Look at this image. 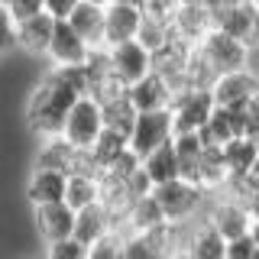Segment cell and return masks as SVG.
<instances>
[{"instance_id":"1","label":"cell","mask_w":259,"mask_h":259,"mask_svg":"<svg viewBox=\"0 0 259 259\" xmlns=\"http://www.w3.org/2000/svg\"><path fill=\"white\" fill-rule=\"evenodd\" d=\"M81 97H88V78L81 68H52L36 81L26 97V123L42 140H55L65 130V117Z\"/></svg>"},{"instance_id":"2","label":"cell","mask_w":259,"mask_h":259,"mask_svg":"<svg viewBox=\"0 0 259 259\" xmlns=\"http://www.w3.org/2000/svg\"><path fill=\"white\" fill-rule=\"evenodd\" d=\"M210 29L227 32L240 46L256 49L259 46V7L256 0H227V4H207Z\"/></svg>"},{"instance_id":"3","label":"cell","mask_w":259,"mask_h":259,"mask_svg":"<svg viewBox=\"0 0 259 259\" xmlns=\"http://www.w3.org/2000/svg\"><path fill=\"white\" fill-rule=\"evenodd\" d=\"M156 194V201H159V207H162V214H165V221L178 227V224H188L194 214H198L201 207H207V201H210V194L207 191H201L198 185H188V182H172V185H162V188L152 191Z\"/></svg>"},{"instance_id":"4","label":"cell","mask_w":259,"mask_h":259,"mask_svg":"<svg viewBox=\"0 0 259 259\" xmlns=\"http://www.w3.org/2000/svg\"><path fill=\"white\" fill-rule=\"evenodd\" d=\"M104 133V117H101V104H94L91 97H81L75 107L65 117L62 140L78 152H88L97 143V136Z\"/></svg>"},{"instance_id":"5","label":"cell","mask_w":259,"mask_h":259,"mask_svg":"<svg viewBox=\"0 0 259 259\" xmlns=\"http://www.w3.org/2000/svg\"><path fill=\"white\" fill-rule=\"evenodd\" d=\"M172 110H159V113H140L130 133V152L136 159H149L152 152H159L162 146L172 143Z\"/></svg>"},{"instance_id":"6","label":"cell","mask_w":259,"mask_h":259,"mask_svg":"<svg viewBox=\"0 0 259 259\" xmlns=\"http://www.w3.org/2000/svg\"><path fill=\"white\" fill-rule=\"evenodd\" d=\"M143 23V7L133 0H110L104 4V49L136 42Z\"/></svg>"},{"instance_id":"7","label":"cell","mask_w":259,"mask_h":259,"mask_svg":"<svg viewBox=\"0 0 259 259\" xmlns=\"http://www.w3.org/2000/svg\"><path fill=\"white\" fill-rule=\"evenodd\" d=\"M214 113L210 91H178L172 97V133H201Z\"/></svg>"},{"instance_id":"8","label":"cell","mask_w":259,"mask_h":259,"mask_svg":"<svg viewBox=\"0 0 259 259\" xmlns=\"http://www.w3.org/2000/svg\"><path fill=\"white\" fill-rule=\"evenodd\" d=\"M198 49L204 52V59L210 62V68L217 71V78L237 75V71H246L249 68V49L240 46L237 39H230L227 32L210 29L207 36H204V42H201Z\"/></svg>"},{"instance_id":"9","label":"cell","mask_w":259,"mask_h":259,"mask_svg":"<svg viewBox=\"0 0 259 259\" xmlns=\"http://www.w3.org/2000/svg\"><path fill=\"white\" fill-rule=\"evenodd\" d=\"M210 210L204 221L214 227L217 233L224 237V243H233L240 237H249V227H253V221H249L246 207L240 204V201L227 198V194H210Z\"/></svg>"},{"instance_id":"10","label":"cell","mask_w":259,"mask_h":259,"mask_svg":"<svg viewBox=\"0 0 259 259\" xmlns=\"http://www.w3.org/2000/svg\"><path fill=\"white\" fill-rule=\"evenodd\" d=\"M84 78H88V97H91L94 104H101V107L110 104V101H117V97H126V88L117 81V75H113V68H110L107 49H97V52L88 55Z\"/></svg>"},{"instance_id":"11","label":"cell","mask_w":259,"mask_h":259,"mask_svg":"<svg viewBox=\"0 0 259 259\" xmlns=\"http://www.w3.org/2000/svg\"><path fill=\"white\" fill-rule=\"evenodd\" d=\"M259 88V75L256 71H237V75H224L214 81L210 97H214V107L221 110H246Z\"/></svg>"},{"instance_id":"12","label":"cell","mask_w":259,"mask_h":259,"mask_svg":"<svg viewBox=\"0 0 259 259\" xmlns=\"http://www.w3.org/2000/svg\"><path fill=\"white\" fill-rule=\"evenodd\" d=\"M210 32V13H207V4H175L172 10V36L182 39L185 46L198 49L204 42V36Z\"/></svg>"},{"instance_id":"13","label":"cell","mask_w":259,"mask_h":259,"mask_svg":"<svg viewBox=\"0 0 259 259\" xmlns=\"http://www.w3.org/2000/svg\"><path fill=\"white\" fill-rule=\"evenodd\" d=\"M107 55H110L113 75H117V81L123 88H133L136 81H143L152 71V55L146 52L140 42H126V46L107 49Z\"/></svg>"},{"instance_id":"14","label":"cell","mask_w":259,"mask_h":259,"mask_svg":"<svg viewBox=\"0 0 259 259\" xmlns=\"http://www.w3.org/2000/svg\"><path fill=\"white\" fill-rule=\"evenodd\" d=\"M172 97L175 91L162 81L156 71H149L143 81H136L133 88H126V101L133 104L136 113H159V110H172Z\"/></svg>"},{"instance_id":"15","label":"cell","mask_w":259,"mask_h":259,"mask_svg":"<svg viewBox=\"0 0 259 259\" xmlns=\"http://www.w3.org/2000/svg\"><path fill=\"white\" fill-rule=\"evenodd\" d=\"M49 59H52V68H81L91 55V49L78 39V32L68 26V23H55L52 29V42H49Z\"/></svg>"},{"instance_id":"16","label":"cell","mask_w":259,"mask_h":259,"mask_svg":"<svg viewBox=\"0 0 259 259\" xmlns=\"http://www.w3.org/2000/svg\"><path fill=\"white\" fill-rule=\"evenodd\" d=\"M68 26L78 32V39L91 52L104 49V4H97V0H75Z\"/></svg>"},{"instance_id":"17","label":"cell","mask_w":259,"mask_h":259,"mask_svg":"<svg viewBox=\"0 0 259 259\" xmlns=\"http://www.w3.org/2000/svg\"><path fill=\"white\" fill-rule=\"evenodd\" d=\"M65 185H68V175L49 172V168H32L26 182V201L32 207L65 204Z\"/></svg>"},{"instance_id":"18","label":"cell","mask_w":259,"mask_h":259,"mask_svg":"<svg viewBox=\"0 0 259 259\" xmlns=\"http://www.w3.org/2000/svg\"><path fill=\"white\" fill-rule=\"evenodd\" d=\"M243 123H246V110H221V107H214L207 126L201 130L198 136H201L204 146H221L224 149L227 143H233V140L243 136Z\"/></svg>"},{"instance_id":"19","label":"cell","mask_w":259,"mask_h":259,"mask_svg":"<svg viewBox=\"0 0 259 259\" xmlns=\"http://www.w3.org/2000/svg\"><path fill=\"white\" fill-rule=\"evenodd\" d=\"M36 230L46 243H62L75 237V210L68 204H49L36 207Z\"/></svg>"},{"instance_id":"20","label":"cell","mask_w":259,"mask_h":259,"mask_svg":"<svg viewBox=\"0 0 259 259\" xmlns=\"http://www.w3.org/2000/svg\"><path fill=\"white\" fill-rule=\"evenodd\" d=\"M182 249L188 253V259H227V243L207 221L191 227L188 237L182 240Z\"/></svg>"},{"instance_id":"21","label":"cell","mask_w":259,"mask_h":259,"mask_svg":"<svg viewBox=\"0 0 259 259\" xmlns=\"http://www.w3.org/2000/svg\"><path fill=\"white\" fill-rule=\"evenodd\" d=\"M52 29H55V20L42 10L39 16H32V20H26V23H20V26H16V49H23V52H29V55L49 52Z\"/></svg>"},{"instance_id":"22","label":"cell","mask_w":259,"mask_h":259,"mask_svg":"<svg viewBox=\"0 0 259 259\" xmlns=\"http://www.w3.org/2000/svg\"><path fill=\"white\" fill-rule=\"evenodd\" d=\"M78 165V149H71L62 136L55 140H42L36 152V165L32 168H49V172H62V175H71Z\"/></svg>"},{"instance_id":"23","label":"cell","mask_w":259,"mask_h":259,"mask_svg":"<svg viewBox=\"0 0 259 259\" xmlns=\"http://www.w3.org/2000/svg\"><path fill=\"white\" fill-rule=\"evenodd\" d=\"M227 185V162L221 146H204L198 159V188L207 194H221Z\"/></svg>"},{"instance_id":"24","label":"cell","mask_w":259,"mask_h":259,"mask_svg":"<svg viewBox=\"0 0 259 259\" xmlns=\"http://www.w3.org/2000/svg\"><path fill=\"white\" fill-rule=\"evenodd\" d=\"M165 214H162L156 194H146V198L133 201V207H130V217H126V233H136V237H143V233H152L159 230V227H165Z\"/></svg>"},{"instance_id":"25","label":"cell","mask_w":259,"mask_h":259,"mask_svg":"<svg viewBox=\"0 0 259 259\" xmlns=\"http://www.w3.org/2000/svg\"><path fill=\"white\" fill-rule=\"evenodd\" d=\"M224 162H227V182H230V178H246L253 172V165L259 162V143L246 140V136L227 143L224 146Z\"/></svg>"},{"instance_id":"26","label":"cell","mask_w":259,"mask_h":259,"mask_svg":"<svg viewBox=\"0 0 259 259\" xmlns=\"http://www.w3.org/2000/svg\"><path fill=\"white\" fill-rule=\"evenodd\" d=\"M107 233H113V227H110V221H107V214H104L101 204L84 207V210L75 214V240L81 246H94V243L104 240Z\"/></svg>"},{"instance_id":"27","label":"cell","mask_w":259,"mask_h":259,"mask_svg":"<svg viewBox=\"0 0 259 259\" xmlns=\"http://www.w3.org/2000/svg\"><path fill=\"white\" fill-rule=\"evenodd\" d=\"M143 172H146V178L152 182V188H162V185L178 182L182 175H178V156H175L172 143L162 146L159 152H152L149 159H143Z\"/></svg>"},{"instance_id":"28","label":"cell","mask_w":259,"mask_h":259,"mask_svg":"<svg viewBox=\"0 0 259 259\" xmlns=\"http://www.w3.org/2000/svg\"><path fill=\"white\" fill-rule=\"evenodd\" d=\"M97 198H101V185H97V175H68V185H65V204L71 210H84L94 207Z\"/></svg>"},{"instance_id":"29","label":"cell","mask_w":259,"mask_h":259,"mask_svg":"<svg viewBox=\"0 0 259 259\" xmlns=\"http://www.w3.org/2000/svg\"><path fill=\"white\" fill-rule=\"evenodd\" d=\"M214 81H217V71L210 68L204 52H201V49H191L188 65H185V75H182V91H210Z\"/></svg>"},{"instance_id":"30","label":"cell","mask_w":259,"mask_h":259,"mask_svg":"<svg viewBox=\"0 0 259 259\" xmlns=\"http://www.w3.org/2000/svg\"><path fill=\"white\" fill-rule=\"evenodd\" d=\"M126 149H130V140H126V136H117V133H110V130H104V133L97 136V143L88 149V156H91L97 175H101V172H107L113 162L120 159V152H126Z\"/></svg>"},{"instance_id":"31","label":"cell","mask_w":259,"mask_h":259,"mask_svg":"<svg viewBox=\"0 0 259 259\" xmlns=\"http://www.w3.org/2000/svg\"><path fill=\"white\" fill-rule=\"evenodd\" d=\"M101 117H104V130H110V133L126 136V140H130L133 123H136L140 113L133 110V104H130L126 97H117V101H110V104H104V107H101Z\"/></svg>"},{"instance_id":"32","label":"cell","mask_w":259,"mask_h":259,"mask_svg":"<svg viewBox=\"0 0 259 259\" xmlns=\"http://www.w3.org/2000/svg\"><path fill=\"white\" fill-rule=\"evenodd\" d=\"M123 246H126V233H107L94 246H88V259H123Z\"/></svg>"},{"instance_id":"33","label":"cell","mask_w":259,"mask_h":259,"mask_svg":"<svg viewBox=\"0 0 259 259\" xmlns=\"http://www.w3.org/2000/svg\"><path fill=\"white\" fill-rule=\"evenodd\" d=\"M172 149L178 156V165H185V162H194L204 152V143H201L198 133H182V136H172Z\"/></svg>"},{"instance_id":"34","label":"cell","mask_w":259,"mask_h":259,"mask_svg":"<svg viewBox=\"0 0 259 259\" xmlns=\"http://www.w3.org/2000/svg\"><path fill=\"white\" fill-rule=\"evenodd\" d=\"M42 259H88V246H81L75 237L62 243H49Z\"/></svg>"},{"instance_id":"35","label":"cell","mask_w":259,"mask_h":259,"mask_svg":"<svg viewBox=\"0 0 259 259\" xmlns=\"http://www.w3.org/2000/svg\"><path fill=\"white\" fill-rule=\"evenodd\" d=\"M7 10H10V20L20 26V23H26V20L42 13V0H10Z\"/></svg>"},{"instance_id":"36","label":"cell","mask_w":259,"mask_h":259,"mask_svg":"<svg viewBox=\"0 0 259 259\" xmlns=\"http://www.w3.org/2000/svg\"><path fill=\"white\" fill-rule=\"evenodd\" d=\"M123 259H162V256H159V253H156V249H152L143 237H136V233H126Z\"/></svg>"},{"instance_id":"37","label":"cell","mask_w":259,"mask_h":259,"mask_svg":"<svg viewBox=\"0 0 259 259\" xmlns=\"http://www.w3.org/2000/svg\"><path fill=\"white\" fill-rule=\"evenodd\" d=\"M16 49V23L10 20V10L7 4H0V55Z\"/></svg>"},{"instance_id":"38","label":"cell","mask_w":259,"mask_h":259,"mask_svg":"<svg viewBox=\"0 0 259 259\" xmlns=\"http://www.w3.org/2000/svg\"><path fill=\"white\" fill-rule=\"evenodd\" d=\"M256 256V243L249 237H240L233 243H227V259H253Z\"/></svg>"},{"instance_id":"39","label":"cell","mask_w":259,"mask_h":259,"mask_svg":"<svg viewBox=\"0 0 259 259\" xmlns=\"http://www.w3.org/2000/svg\"><path fill=\"white\" fill-rule=\"evenodd\" d=\"M126 188H130V198H133V201H140V198H146V194H152V191H156V188H152V182L146 178L143 168H140V172H136V175L126 182Z\"/></svg>"},{"instance_id":"40","label":"cell","mask_w":259,"mask_h":259,"mask_svg":"<svg viewBox=\"0 0 259 259\" xmlns=\"http://www.w3.org/2000/svg\"><path fill=\"white\" fill-rule=\"evenodd\" d=\"M240 204H243V207H246V214H249V221H253V224H256V221H259V188H249V191H246V198H243V201H240Z\"/></svg>"},{"instance_id":"41","label":"cell","mask_w":259,"mask_h":259,"mask_svg":"<svg viewBox=\"0 0 259 259\" xmlns=\"http://www.w3.org/2000/svg\"><path fill=\"white\" fill-rule=\"evenodd\" d=\"M246 185H249V188H259V162L253 165V172L246 175Z\"/></svg>"},{"instance_id":"42","label":"cell","mask_w":259,"mask_h":259,"mask_svg":"<svg viewBox=\"0 0 259 259\" xmlns=\"http://www.w3.org/2000/svg\"><path fill=\"white\" fill-rule=\"evenodd\" d=\"M249 113H256L259 117V88H256V94H253V101H249V107H246Z\"/></svg>"},{"instance_id":"43","label":"cell","mask_w":259,"mask_h":259,"mask_svg":"<svg viewBox=\"0 0 259 259\" xmlns=\"http://www.w3.org/2000/svg\"><path fill=\"white\" fill-rule=\"evenodd\" d=\"M249 240H253V243H256V249H259V221L249 227Z\"/></svg>"},{"instance_id":"44","label":"cell","mask_w":259,"mask_h":259,"mask_svg":"<svg viewBox=\"0 0 259 259\" xmlns=\"http://www.w3.org/2000/svg\"><path fill=\"white\" fill-rule=\"evenodd\" d=\"M172 259H188V253H185V249H182V253H175Z\"/></svg>"},{"instance_id":"45","label":"cell","mask_w":259,"mask_h":259,"mask_svg":"<svg viewBox=\"0 0 259 259\" xmlns=\"http://www.w3.org/2000/svg\"><path fill=\"white\" fill-rule=\"evenodd\" d=\"M253 259H259V249H256V256H253Z\"/></svg>"},{"instance_id":"46","label":"cell","mask_w":259,"mask_h":259,"mask_svg":"<svg viewBox=\"0 0 259 259\" xmlns=\"http://www.w3.org/2000/svg\"><path fill=\"white\" fill-rule=\"evenodd\" d=\"M256 7H259V0H256Z\"/></svg>"}]
</instances>
